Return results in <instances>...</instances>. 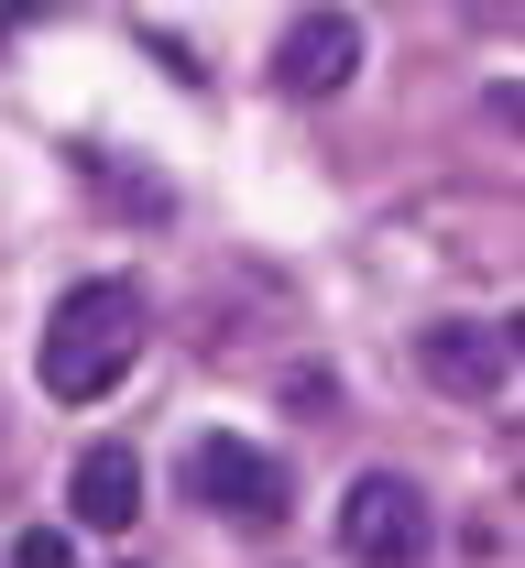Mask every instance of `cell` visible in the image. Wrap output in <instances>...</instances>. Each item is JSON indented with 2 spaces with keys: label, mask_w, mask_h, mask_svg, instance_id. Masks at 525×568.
I'll use <instances>...</instances> for the list:
<instances>
[{
  "label": "cell",
  "mask_w": 525,
  "mask_h": 568,
  "mask_svg": "<svg viewBox=\"0 0 525 568\" xmlns=\"http://www.w3.org/2000/svg\"><path fill=\"white\" fill-rule=\"evenodd\" d=\"M132 351H143V295L121 274L77 284L67 306L44 317V351H33V372H44V394L55 405H99L121 372H132Z\"/></svg>",
  "instance_id": "1"
},
{
  "label": "cell",
  "mask_w": 525,
  "mask_h": 568,
  "mask_svg": "<svg viewBox=\"0 0 525 568\" xmlns=\"http://www.w3.org/2000/svg\"><path fill=\"white\" fill-rule=\"evenodd\" d=\"M340 547L362 568H416L427 558V493H416L405 470H362V481L340 493Z\"/></svg>",
  "instance_id": "2"
},
{
  "label": "cell",
  "mask_w": 525,
  "mask_h": 568,
  "mask_svg": "<svg viewBox=\"0 0 525 568\" xmlns=\"http://www.w3.org/2000/svg\"><path fill=\"white\" fill-rule=\"evenodd\" d=\"M416 372L460 394V405H493L504 383H515V317H438L427 339H416Z\"/></svg>",
  "instance_id": "3"
},
{
  "label": "cell",
  "mask_w": 525,
  "mask_h": 568,
  "mask_svg": "<svg viewBox=\"0 0 525 568\" xmlns=\"http://www.w3.org/2000/svg\"><path fill=\"white\" fill-rule=\"evenodd\" d=\"M186 481H198V503L230 514V525H285V470H274L263 448H241V437H198V448H186Z\"/></svg>",
  "instance_id": "4"
},
{
  "label": "cell",
  "mask_w": 525,
  "mask_h": 568,
  "mask_svg": "<svg viewBox=\"0 0 525 568\" xmlns=\"http://www.w3.org/2000/svg\"><path fill=\"white\" fill-rule=\"evenodd\" d=\"M351 67H362V22L351 11H296L285 44H274V88L285 99H329V88H351Z\"/></svg>",
  "instance_id": "5"
},
{
  "label": "cell",
  "mask_w": 525,
  "mask_h": 568,
  "mask_svg": "<svg viewBox=\"0 0 525 568\" xmlns=\"http://www.w3.org/2000/svg\"><path fill=\"white\" fill-rule=\"evenodd\" d=\"M132 514H143V459L110 437V448L77 459V481H67V536H121Z\"/></svg>",
  "instance_id": "6"
},
{
  "label": "cell",
  "mask_w": 525,
  "mask_h": 568,
  "mask_svg": "<svg viewBox=\"0 0 525 568\" xmlns=\"http://www.w3.org/2000/svg\"><path fill=\"white\" fill-rule=\"evenodd\" d=\"M11 568H77V536L67 525H22L11 536Z\"/></svg>",
  "instance_id": "7"
},
{
  "label": "cell",
  "mask_w": 525,
  "mask_h": 568,
  "mask_svg": "<svg viewBox=\"0 0 525 568\" xmlns=\"http://www.w3.org/2000/svg\"><path fill=\"white\" fill-rule=\"evenodd\" d=\"M285 394H296V416H329V405H340V383H329V372H296Z\"/></svg>",
  "instance_id": "8"
}]
</instances>
